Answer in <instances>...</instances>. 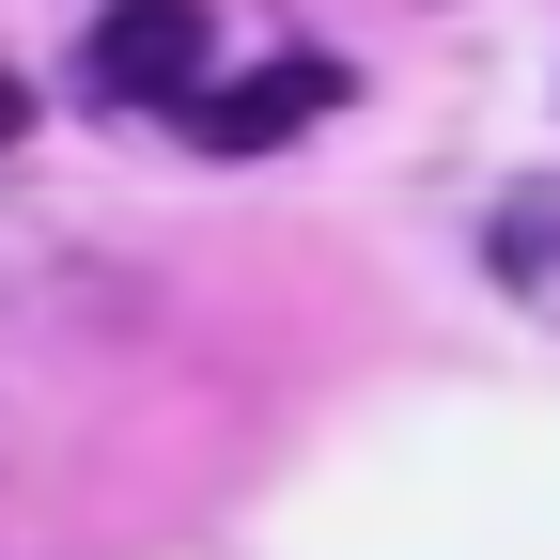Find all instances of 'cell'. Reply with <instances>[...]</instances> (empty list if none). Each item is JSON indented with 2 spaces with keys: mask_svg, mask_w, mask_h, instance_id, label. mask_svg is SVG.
<instances>
[{
  "mask_svg": "<svg viewBox=\"0 0 560 560\" xmlns=\"http://www.w3.org/2000/svg\"><path fill=\"white\" fill-rule=\"evenodd\" d=\"M16 125H32V94H16V62H0V156H16Z\"/></svg>",
  "mask_w": 560,
  "mask_h": 560,
  "instance_id": "obj_4",
  "label": "cell"
},
{
  "mask_svg": "<svg viewBox=\"0 0 560 560\" xmlns=\"http://www.w3.org/2000/svg\"><path fill=\"white\" fill-rule=\"evenodd\" d=\"M482 280H499L514 312H545V327H560V172H529L499 219H482Z\"/></svg>",
  "mask_w": 560,
  "mask_h": 560,
  "instance_id": "obj_3",
  "label": "cell"
},
{
  "mask_svg": "<svg viewBox=\"0 0 560 560\" xmlns=\"http://www.w3.org/2000/svg\"><path fill=\"white\" fill-rule=\"evenodd\" d=\"M312 109H342V62L327 47H280V62H249V79H202V156H265V140H296Z\"/></svg>",
  "mask_w": 560,
  "mask_h": 560,
  "instance_id": "obj_2",
  "label": "cell"
},
{
  "mask_svg": "<svg viewBox=\"0 0 560 560\" xmlns=\"http://www.w3.org/2000/svg\"><path fill=\"white\" fill-rule=\"evenodd\" d=\"M94 94L109 109H202V79H219V32H202V0H109V16H94Z\"/></svg>",
  "mask_w": 560,
  "mask_h": 560,
  "instance_id": "obj_1",
  "label": "cell"
}]
</instances>
